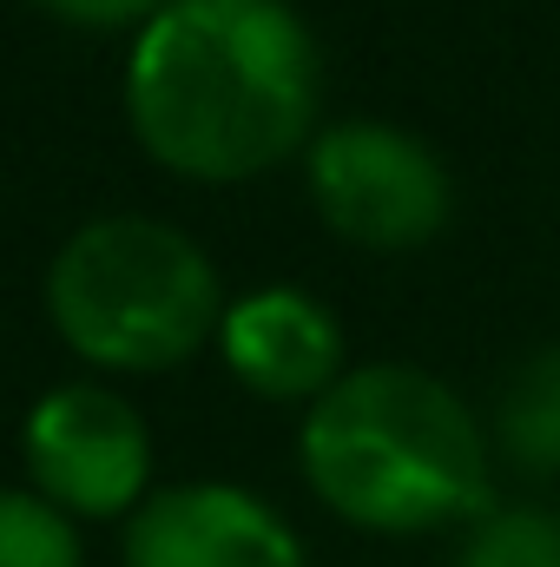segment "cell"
Instances as JSON below:
<instances>
[{"label": "cell", "mask_w": 560, "mask_h": 567, "mask_svg": "<svg viewBox=\"0 0 560 567\" xmlns=\"http://www.w3.org/2000/svg\"><path fill=\"white\" fill-rule=\"evenodd\" d=\"M126 126L191 185H245L323 133V47L290 0H172L133 33Z\"/></svg>", "instance_id": "6da1fadb"}, {"label": "cell", "mask_w": 560, "mask_h": 567, "mask_svg": "<svg viewBox=\"0 0 560 567\" xmlns=\"http://www.w3.org/2000/svg\"><path fill=\"white\" fill-rule=\"evenodd\" d=\"M310 495L370 535H435L481 522L495 442L422 363H356L297 429Z\"/></svg>", "instance_id": "7a4b0ae2"}, {"label": "cell", "mask_w": 560, "mask_h": 567, "mask_svg": "<svg viewBox=\"0 0 560 567\" xmlns=\"http://www.w3.org/2000/svg\"><path fill=\"white\" fill-rule=\"evenodd\" d=\"M46 323L106 377H158L218 343L225 284L205 245L172 218L106 212L60 238L46 265Z\"/></svg>", "instance_id": "3957f363"}, {"label": "cell", "mask_w": 560, "mask_h": 567, "mask_svg": "<svg viewBox=\"0 0 560 567\" xmlns=\"http://www.w3.org/2000/svg\"><path fill=\"white\" fill-rule=\"evenodd\" d=\"M317 218L363 251H422L455 212L442 152L396 120H330L303 152Z\"/></svg>", "instance_id": "277c9868"}, {"label": "cell", "mask_w": 560, "mask_h": 567, "mask_svg": "<svg viewBox=\"0 0 560 567\" xmlns=\"http://www.w3.org/2000/svg\"><path fill=\"white\" fill-rule=\"evenodd\" d=\"M27 488L73 522H133L152 495V429L106 383H53L20 423Z\"/></svg>", "instance_id": "5b68a950"}, {"label": "cell", "mask_w": 560, "mask_h": 567, "mask_svg": "<svg viewBox=\"0 0 560 567\" xmlns=\"http://www.w3.org/2000/svg\"><path fill=\"white\" fill-rule=\"evenodd\" d=\"M126 567H310L303 535L245 482L152 488L120 542Z\"/></svg>", "instance_id": "8992f818"}, {"label": "cell", "mask_w": 560, "mask_h": 567, "mask_svg": "<svg viewBox=\"0 0 560 567\" xmlns=\"http://www.w3.org/2000/svg\"><path fill=\"white\" fill-rule=\"evenodd\" d=\"M218 357L251 396L303 403V410L350 377L343 317L323 297H310L303 284H258V290L231 297L225 323H218Z\"/></svg>", "instance_id": "52a82bcc"}, {"label": "cell", "mask_w": 560, "mask_h": 567, "mask_svg": "<svg viewBox=\"0 0 560 567\" xmlns=\"http://www.w3.org/2000/svg\"><path fill=\"white\" fill-rule=\"evenodd\" d=\"M501 455L528 475H560V350H535L501 390Z\"/></svg>", "instance_id": "ba28073f"}, {"label": "cell", "mask_w": 560, "mask_h": 567, "mask_svg": "<svg viewBox=\"0 0 560 567\" xmlns=\"http://www.w3.org/2000/svg\"><path fill=\"white\" fill-rule=\"evenodd\" d=\"M0 567H86L80 522L46 495L0 482Z\"/></svg>", "instance_id": "9c48e42d"}, {"label": "cell", "mask_w": 560, "mask_h": 567, "mask_svg": "<svg viewBox=\"0 0 560 567\" xmlns=\"http://www.w3.org/2000/svg\"><path fill=\"white\" fill-rule=\"evenodd\" d=\"M455 567H560V515L554 508H488Z\"/></svg>", "instance_id": "30bf717a"}, {"label": "cell", "mask_w": 560, "mask_h": 567, "mask_svg": "<svg viewBox=\"0 0 560 567\" xmlns=\"http://www.w3.org/2000/svg\"><path fill=\"white\" fill-rule=\"evenodd\" d=\"M60 27H80V33H139L152 13H165L172 0H40Z\"/></svg>", "instance_id": "8fae6325"}]
</instances>
